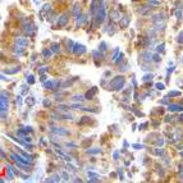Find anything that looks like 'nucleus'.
I'll use <instances>...</instances> for the list:
<instances>
[{"mask_svg":"<svg viewBox=\"0 0 183 183\" xmlns=\"http://www.w3.org/2000/svg\"><path fill=\"white\" fill-rule=\"evenodd\" d=\"M124 83H126V80H124L123 76H117L110 81L109 83V88L113 91H120L124 87Z\"/></svg>","mask_w":183,"mask_h":183,"instance_id":"nucleus-1","label":"nucleus"},{"mask_svg":"<svg viewBox=\"0 0 183 183\" xmlns=\"http://www.w3.org/2000/svg\"><path fill=\"white\" fill-rule=\"evenodd\" d=\"M106 18V9H105V4L100 3V5L98 8V12L95 14V25L100 26L104 22V19Z\"/></svg>","mask_w":183,"mask_h":183,"instance_id":"nucleus-2","label":"nucleus"},{"mask_svg":"<svg viewBox=\"0 0 183 183\" xmlns=\"http://www.w3.org/2000/svg\"><path fill=\"white\" fill-rule=\"evenodd\" d=\"M86 46L85 45H82V44H78V42H76L74 44V46H73V54H76L77 56H80V55H83L85 52H86Z\"/></svg>","mask_w":183,"mask_h":183,"instance_id":"nucleus-3","label":"nucleus"},{"mask_svg":"<svg viewBox=\"0 0 183 183\" xmlns=\"http://www.w3.org/2000/svg\"><path fill=\"white\" fill-rule=\"evenodd\" d=\"M51 131L54 132V133H56L58 136H67V134H69V131L67 128H64V127H58V128L52 127Z\"/></svg>","mask_w":183,"mask_h":183,"instance_id":"nucleus-4","label":"nucleus"},{"mask_svg":"<svg viewBox=\"0 0 183 183\" xmlns=\"http://www.w3.org/2000/svg\"><path fill=\"white\" fill-rule=\"evenodd\" d=\"M98 91H99V88L96 87V86H95V87H92V88H90V90L87 91V92L85 94V99H87V100H92V99H94V96H95L96 94H98Z\"/></svg>","mask_w":183,"mask_h":183,"instance_id":"nucleus-5","label":"nucleus"},{"mask_svg":"<svg viewBox=\"0 0 183 183\" xmlns=\"http://www.w3.org/2000/svg\"><path fill=\"white\" fill-rule=\"evenodd\" d=\"M58 85H59V82L55 80H50V81H46V82H44V87L47 88V90H52L58 87Z\"/></svg>","mask_w":183,"mask_h":183,"instance_id":"nucleus-6","label":"nucleus"},{"mask_svg":"<svg viewBox=\"0 0 183 183\" xmlns=\"http://www.w3.org/2000/svg\"><path fill=\"white\" fill-rule=\"evenodd\" d=\"M23 30H25V32L27 33L28 36H32L33 31H35V26H33L31 22L30 23H25V25H23Z\"/></svg>","mask_w":183,"mask_h":183,"instance_id":"nucleus-7","label":"nucleus"},{"mask_svg":"<svg viewBox=\"0 0 183 183\" xmlns=\"http://www.w3.org/2000/svg\"><path fill=\"white\" fill-rule=\"evenodd\" d=\"M16 45H18L19 47H27L28 46V40L26 37H18V38H16Z\"/></svg>","mask_w":183,"mask_h":183,"instance_id":"nucleus-8","label":"nucleus"},{"mask_svg":"<svg viewBox=\"0 0 183 183\" xmlns=\"http://www.w3.org/2000/svg\"><path fill=\"white\" fill-rule=\"evenodd\" d=\"M67 23H68V16L64 13V14H62V16L59 17V19H58V26L63 27V26L67 25Z\"/></svg>","mask_w":183,"mask_h":183,"instance_id":"nucleus-9","label":"nucleus"},{"mask_svg":"<svg viewBox=\"0 0 183 183\" xmlns=\"http://www.w3.org/2000/svg\"><path fill=\"white\" fill-rule=\"evenodd\" d=\"M72 14H73L76 18L82 14V13H81V7L78 5V4H74V5H73V8H72Z\"/></svg>","mask_w":183,"mask_h":183,"instance_id":"nucleus-10","label":"nucleus"},{"mask_svg":"<svg viewBox=\"0 0 183 183\" xmlns=\"http://www.w3.org/2000/svg\"><path fill=\"white\" fill-rule=\"evenodd\" d=\"M168 109H169L170 112H181V110H183V106L177 105V104H169L168 105Z\"/></svg>","mask_w":183,"mask_h":183,"instance_id":"nucleus-11","label":"nucleus"},{"mask_svg":"<svg viewBox=\"0 0 183 183\" xmlns=\"http://www.w3.org/2000/svg\"><path fill=\"white\" fill-rule=\"evenodd\" d=\"M148 12H150V7H148V4H147L145 8H140V9H138V13L141 14V16H147Z\"/></svg>","mask_w":183,"mask_h":183,"instance_id":"nucleus-12","label":"nucleus"},{"mask_svg":"<svg viewBox=\"0 0 183 183\" xmlns=\"http://www.w3.org/2000/svg\"><path fill=\"white\" fill-rule=\"evenodd\" d=\"M141 59H142V60H145V62H150V60L152 59V55L150 54V52H142Z\"/></svg>","mask_w":183,"mask_h":183,"instance_id":"nucleus-13","label":"nucleus"},{"mask_svg":"<svg viewBox=\"0 0 183 183\" xmlns=\"http://www.w3.org/2000/svg\"><path fill=\"white\" fill-rule=\"evenodd\" d=\"M176 96H181V91H169L166 95V98H176Z\"/></svg>","mask_w":183,"mask_h":183,"instance_id":"nucleus-14","label":"nucleus"},{"mask_svg":"<svg viewBox=\"0 0 183 183\" xmlns=\"http://www.w3.org/2000/svg\"><path fill=\"white\" fill-rule=\"evenodd\" d=\"M176 41H177L179 45H183V31H181L179 33H178V36L176 37Z\"/></svg>","mask_w":183,"mask_h":183,"instance_id":"nucleus-15","label":"nucleus"},{"mask_svg":"<svg viewBox=\"0 0 183 183\" xmlns=\"http://www.w3.org/2000/svg\"><path fill=\"white\" fill-rule=\"evenodd\" d=\"M21 70V68H19V67H17V68H12V69H5L4 72H5V73H8V74H13V73H17V72H19Z\"/></svg>","mask_w":183,"mask_h":183,"instance_id":"nucleus-16","label":"nucleus"},{"mask_svg":"<svg viewBox=\"0 0 183 183\" xmlns=\"http://www.w3.org/2000/svg\"><path fill=\"white\" fill-rule=\"evenodd\" d=\"M51 54H52V50H49V49H44L42 50V55H44V58H50L51 56Z\"/></svg>","mask_w":183,"mask_h":183,"instance_id":"nucleus-17","label":"nucleus"},{"mask_svg":"<svg viewBox=\"0 0 183 183\" xmlns=\"http://www.w3.org/2000/svg\"><path fill=\"white\" fill-rule=\"evenodd\" d=\"M101 152H103V151H101V148H98V147L87 150V154H101Z\"/></svg>","mask_w":183,"mask_h":183,"instance_id":"nucleus-18","label":"nucleus"},{"mask_svg":"<svg viewBox=\"0 0 183 183\" xmlns=\"http://www.w3.org/2000/svg\"><path fill=\"white\" fill-rule=\"evenodd\" d=\"M128 22H129V17H128V16H124V17H123V19H122V21H120V25H122L123 27H126Z\"/></svg>","mask_w":183,"mask_h":183,"instance_id":"nucleus-19","label":"nucleus"},{"mask_svg":"<svg viewBox=\"0 0 183 183\" xmlns=\"http://www.w3.org/2000/svg\"><path fill=\"white\" fill-rule=\"evenodd\" d=\"M156 50H158L159 54H163V52H164V50H165V44H160V45L156 47Z\"/></svg>","mask_w":183,"mask_h":183,"instance_id":"nucleus-20","label":"nucleus"},{"mask_svg":"<svg viewBox=\"0 0 183 183\" xmlns=\"http://www.w3.org/2000/svg\"><path fill=\"white\" fill-rule=\"evenodd\" d=\"M51 50H52V52H59V51H60V46H59V44H52Z\"/></svg>","mask_w":183,"mask_h":183,"instance_id":"nucleus-21","label":"nucleus"},{"mask_svg":"<svg viewBox=\"0 0 183 183\" xmlns=\"http://www.w3.org/2000/svg\"><path fill=\"white\" fill-rule=\"evenodd\" d=\"M99 50H100V51H105V50H108V45L105 44V42H101L100 46H99Z\"/></svg>","mask_w":183,"mask_h":183,"instance_id":"nucleus-22","label":"nucleus"},{"mask_svg":"<svg viewBox=\"0 0 183 183\" xmlns=\"http://www.w3.org/2000/svg\"><path fill=\"white\" fill-rule=\"evenodd\" d=\"M59 176H54V177H51L49 178V179H46V182H59Z\"/></svg>","mask_w":183,"mask_h":183,"instance_id":"nucleus-23","label":"nucleus"},{"mask_svg":"<svg viewBox=\"0 0 183 183\" xmlns=\"http://www.w3.org/2000/svg\"><path fill=\"white\" fill-rule=\"evenodd\" d=\"M147 4H151V5L156 7V5H160V2H159V0H148Z\"/></svg>","mask_w":183,"mask_h":183,"instance_id":"nucleus-24","label":"nucleus"},{"mask_svg":"<svg viewBox=\"0 0 183 183\" xmlns=\"http://www.w3.org/2000/svg\"><path fill=\"white\" fill-rule=\"evenodd\" d=\"M72 99H73V101H82L85 98H82V95H74Z\"/></svg>","mask_w":183,"mask_h":183,"instance_id":"nucleus-25","label":"nucleus"},{"mask_svg":"<svg viewBox=\"0 0 183 183\" xmlns=\"http://www.w3.org/2000/svg\"><path fill=\"white\" fill-rule=\"evenodd\" d=\"M27 82L30 83V85H33V83H35V78H33V76H28V77H27Z\"/></svg>","mask_w":183,"mask_h":183,"instance_id":"nucleus-26","label":"nucleus"},{"mask_svg":"<svg viewBox=\"0 0 183 183\" xmlns=\"http://www.w3.org/2000/svg\"><path fill=\"white\" fill-rule=\"evenodd\" d=\"M112 18L114 19V21H117V19H119V13L117 10H114L113 14H112Z\"/></svg>","mask_w":183,"mask_h":183,"instance_id":"nucleus-27","label":"nucleus"},{"mask_svg":"<svg viewBox=\"0 0 183 183\" xmlns=\"http://www.w3.org/2000/svg\"><path fill=\"white\" fill-rule=\"evenodd\" d=\"M123 58H124V55H123V54H119V59H117V60H115V64H117V65H119L120 63H122Z\"/></svg>","mask_w":183,"mask_h":183,"instance_id":"nucleus-28","label":"nucleus"},{"mask_svg":"<svg viewBox=\"0 0 183 183\" xmlns=\"http://www.w3.org/2000/svg\"><path fill=\"white\" fill-rule=\"evenodd\" d=\"M152 77H154V76H152L151 73H150V74H145V77L142 78V81H147V80H148V81H151V80H152Z\"/></svg>","mask_w":183,"mask_h":183,"instance_id":"nucleus-29","label":"nucleus"},{"mask_svg":"<svg viewBox=\"0 0 183 183\" xmlns=\"http://www.w3.org/2000/svg\"><path fill=\"white\" fill-rule=\"evenodd\" d=\"M155 154H156V155L163 156V155H164V150H163V148H159V150H155Z\"/></svg>","mask_w":183,"mask_h":183,"instance_id":"nucleus-30","label":"nucleus"},{"mask_svg":"<svg viewBox=\"0 0 183 183\" xmlns=\"http://www.w3.org/2000/svg\"><path fill=\"white\" fill-rule=\"evenodd\" d=\"M152 59L155 60V62H160L161 58H160V55H159V54H154V55H152Z\"/></svg>","mask_w":183,"mask_h":183,"instance_id":"nucleus-31","label":"nucleus"},{"mask_svg":"<svg viewBox=\"0 0 183 183\" xmlns=\"http://www.w3.org/2000/svg\"><path fill=\"white\" fill-rule=\"evenodd\" d=\"M155 86H156V88H158V90H164V88H165L164 83H156Z\"/></svg>","mask_w":183,"mask_h":183,"instance_id":"nucleus-32","label":"nucleus"},{"mask_svg":"<svg viewBox=\"0 0 183 183\" xmlns=\"http://www.w3.org/2000/svg\"><path fill=\"white\" fill-rule=\"evenodd\" d=\"M62 177H63L64 181H68L69 179V174H68V173H65V172L63 173V174H62Z\"/></svg>","mask_w":183,"mask_h":183,"instance_id":"nucleus-33","label":"nucleus"},{"mask_svg":"<svg viewBox=\"0 0 183 183\" xmlns=\"http://www.w3.org/2000/svg\"><path fill=\"white\" fill-rule=\"evenodd\" d=\"M176 17H177V19H181L182 18V10H177Z\"/></svg>","mask_w":183,"mask_h":183,"instance_id":"nucleus-34","label":"nucleus"},{"mask_svg":"<svg viewBox=\"0 0 183 183\" xmlns=\"http://www.w3.org/2000/svg\"><path fill=\"white\" fill-rule=\"evenodd\" d=\"M42 9H44L45 12H49L50 10V4H46V5H44V8H42Z\"/></svg>","mask_w":183,"mask_h":183,"instance_id":"nucleus-35","label":"nucleus"},{"mask_svg":"<svg viewBox=\"0 0 183 183\" xmlns=\"http://www.w3.org/2000/svg\"><path fill=\"white\" fill-rule=\"evenodd\" d=\"M113 156H114V158H113V159H114V160H117V159L119 158V152H118V151H114V154H113Z\"/></svg>","mask_w":183,"mask_h":183,"instance_id":"nucleus-36","label":"nucleus"},{"mask_svg":"<svg viewBox=\"0 0 183 183\" xmlns=\"http://www.w3.org/2000/svg\"><path fill=\"white\" fill-rule=\"evenodd\" d=\"M133 147L136 148V150H141V148H142L143 146H142V145H138V143H136V145H133Z\"/></svg>","mask_w":183,"mask_h":183,"instance_id":"nucleus-37","label":"nucleus"},{"mask_svg":"<svg viewBox=\"0 0 183 183\" xmlns=\"http://www.w3.org/2000/svg\"><path fill=\"white\" fill-rule=\"evenodd\" d=\"M44 105H45L46 108H49L50 106V101L49 100H44Z\"/></svg>","mask_w":183,"mask_h":183,"instance_id":"nucleus-38","label":"nucleus"},{"mask_svg":"<svg viewBox=\"0 0 183 183\" xmlns=\"http://www.w3.org/2000/svg\"><path fill=\"white\" fill-rule=\"evenodd\" d=\"M165 120H166V122H172V120H173V115H168V117L165 118Z\"/></svg>","mask_w":183,"mask_h":183,"instance_id":"nucleus-39","label":"nucleus"},{"mask_svg":"<svg viewBox=\"0 0 183 183\" xmlns=\"http://www.w3.org/2000/svg\"><path fill=\"white\" fill-rule=\"evenodd\" d=\"M96 181H99V178H92V179H90V182H96Z\"/></svg>","mask_w":183,"mask_h":183,"instance_id":"nucleus-40","label":"nucleus"},{"mask_svg":"<svg viewBox=\"0 0 183 183\" xmlns=\"http://www.w3.org/2000/svg\"><path fill=\"white\" fill-rule=\"evenodd\" d=\"M179 120H181V122H183V114L179 115Z\"/></svg>","mask_w":183,"mask_h":183,"instance_id":"nucleus-41","label":"nucleus"}]
</instances>
